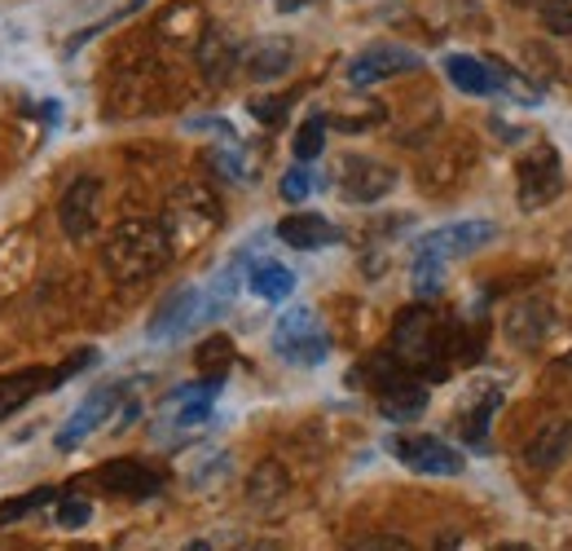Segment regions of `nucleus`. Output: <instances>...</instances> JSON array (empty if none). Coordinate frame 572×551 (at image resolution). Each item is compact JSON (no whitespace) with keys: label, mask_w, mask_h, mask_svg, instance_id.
<instances>
[{"label":"nucleus","mask_w":572,"mask_h":551,"mask_svg":"<svg viewBox=\"0 0 572 551\" xmlns=\"http://www.w3.org/2000/svg\"><path fill=\"white\" fill-rule=\"evenodd\" d=\"M392 358H401L410 371H419L423 380L441 384L449 380L454 367V340L449 327L441 322V314L432 305H410L396 322H392Z\"/></svg>","instance_id":"1"},{"label":"nucleus","mask_w":572,"mask_h":551,"mask_svg":"<svg viewBox=\"0 0 572 551\" xmlns=\"http://www.w3.org/2000/svg\"><path fill=\"white\" fill-rule=\"evenodd\" d=\"M168 256H172V243H168L163 225L159 221H141V216L137 221H119L106 234V243H102V265L124 287H137V283L155 278L168 265Z\"/></svg>","instance_id":"2"},{"label":"nucleus","mask_w":572,"mask_h":551,"mask_svg":"<svg viewBox=\"0 0 572 551\" xmlns=\"http://www.w3.org/2000/svg\"><path fill=\"white\" fill-rule=\"evenodd\" d=\"M225 212H221V199L203 186H181L168 208H163V234L172 243V252H190V247H203L216 230H221Z\"/></svg>","instance_id":"3"},{"label":"nucleus","mask_w":572,"mask_h":551,"mask_svg":"<svg viewBox=\"0 0 572 551\" xmlns=\"http://www.w3.org/2000/svg\"><path fill=\"white\" fill-rule=\"evenodd\" d=\"M274 353L290 367H321L330 358V336L321 327V318L308 305L286 309L274 327Z\"/></svg>","instance_id":"4"},{"label":"nucleus","mask_w":572,"mask_h":551,"mask_svg":"<svg viewBox=\"0 0 572 551\" xmlns=\"http://www.w3.org/2000/svg\"><path fill=\"white\" fill-rule=\"evenodd\" d=\"M199 322H212V305H208V292L203 287H190L186 283V287H177V292L163 296V305L146 322V336L159 340V345H168V340L190 336Z\"/></svg>","instance_id":"5"},{"label":"nucleus","mask_w":572,"mask_h":551,"mask_svg":"<svg viewBox=\"0 0 572 551\" xmlns=\"http://www.w3.org/2000/svg\"><path fill=\"white\" fill-rule=\"evenodd\" d=\"M388 451H392V459H396L401 468H410V473H419V477H458V473L467 468V459H463L449 442H441V437H432V433L392 437Z\"/></svg>","instance_id":"6"},{"label":"nucleus","mask_w":572,"mask_h":551,"mask_svg":"<svg viewBox=\"0 0 572 551\" xmlns=\"http://www.w3.org/2000/svg\"><path fill=\"white\" fill-rule=\"evenodd\" d=\"M564 190V163H560V150L555 146H538L520 159V172H516V199L525 212H538L547 208L551 199H560Z\"/></svg>","instance_id":"7"},{"label":"nucleus","mask_w":572,"mask_h":551,"mask_svg":"<svg viewBox=\"0 0 572 551\" xmlns=\"http://www.w3.org/2000/svg\"><path fill=\"white\" fill-rule=\"evenodd\" d=\"M494 234H498V225L494 221H476V216H467V221H449V225H441V230H432V234H423L419 243H414V256H436V261H463V256H472V252H480L485 243H494Z\"/></svg>","instance_id":"8"},{"label":"nucleus","mask_w":572,"mask_h":551,"mask_svg":"<svg viewBox=\"0 0 572 551\" xmlns=\"http://www.w3.org/2000/svg\"><path fill=\"white\" fill-rule=\"evenodd\" d=\"M225 389V380H199V384H181L163 398V411H159V428L163 433H190V428H203L212 420V402L216 393Z\"/></svg>","instance_id":"9"},{"label":"nucleus","mask_w":572,"mask_h":551,"mask_svg":"<svg viewBox=\"0 0 572 551\" xmlns=\"http://www.w3.org/2000/svg\"><path fill=\"white\" fill-rule=\"evenodd\" d=\"M419 66H423V57L414 49H405V44H370L348 62V84L352 88H374V84L396 80V75L419 71Z\"/></svg>","instance_id":"10"},{"label":"nucleus","mask_w":572,"mask_h":551,"mask_svg":"<svg viewBox=\"0 0 572 551\" xmlns=\"http://www.w3.org/2000/svg\"><path fill=\"white\" fill-rule=\"evenodd\" d=\"M119 406H124V389H119V384L93 389V393H88V398L75 406V415H71V420L57 428L53 446H57L62 455H66V451H75V446H84V442H88V437H93V433H97V428H102V424H106V420H110Z\"/></svg>","instance_id":"11"},{"label":"nucleus","mask_w":572,"mask_h":551,"mask_svg":"<svg viewBox=\"0 0 572 551\" xmlns=\"http://www.w3.org/2000/svg\"><path fill=\"white\" fill-rule=\"evenodd\" d=\"M335 186L348 203H379L392 186H396V172L379 159H366V155H348L339 159V172H335Z\"/></svg>","instance_id":"12"},{"label":"nucleus","mask_w":572,"mask_h":551,"mask_svg":"<svg viewBox=\"0 0 572 551\" xmlns=\"http://www.w3.org/2000/svg\"><path fill=\"white\" fill-rule=\"evenodd\" d=\"M57 221L66 239H93L97 221H102V181L97 177H75L57 203Z\"/></svg>","instance_id":"13"},{"label":"nucleus","mask_w":572,"mask_h":551,"mask_svg":"<svg viewBox=\"0 0 572 551\" xmlns=\"http://www.w3.org/2000/svg\"><path fill=\"white\" fill-rule=\"evenodd\" d=\"M445 75L467 97H494V93L507 88V71L485 62V57H472V53H449L445 57Z\"/></svg>","instance_id":"14"},{"label":"nucleus","mask_w":572,"mask_h":551,"mask_svg":"<svg viewBox=\"0 0 572 551\" xmlns=\"http://www.w3.org/2000/svg\"><path fill=\"white\" fill-rule=\"evenodd\" d=\"M97 481H102V490H110L119 499H150V495L163 490L159 473L141 459H110V464L97 468Z\"/></svg>","instance_id":"15"},{"label":"nucleus","mask_w":572,"mask_h":551,"mask_svg":"<svg viewBox=\"0 0 572 551\" xmlns=\"http://www.w3.org/2000/svg\"><path fill=\"white\" fill-rule=\"evenodd\" d=\"M374 398H379L383 420H392V424H414V420L427 411V384H423V380H414V371L396 375V380H392V384H383Z\"/></svg>","instance_id":"16"},{"label":"nucleus","mask_w":572,"mask_h":551,"mask_svg":"<svg viewBox=\"0 0 572 551\" xmlns=\"http://www.w3.org/2000/svg\"><path fill=\"white\" fill-rule=\"evenodd\" d=\"M278 239L295 252H321V247L339 243V230L321 212H290L278 221Z\"/></svg>","instance_id":"17"},{"label":"nucleus","mask_w":572,"mask_h":551,"mask_svg":"<svg viewBox=\"0 0 572 551\" xmlns=\"http://www.w3.org/2000/svg\"><path fill=\"white\" fill-rule=\"evenodd\" d=\"M243 66H247V75L261 80V84L283 80L286 71L295 66V44H290L286 35H265V40H256V44L243 53Z\"/></svg>","instance_id":"18"},{"label":"nucleus","mask_w":572,"mask_h":551,"mask_svg":"<svg viewBox=\"0 0 572 551\" xmlns=\"http://www.w3.org/2000/svg\"><path fill=\"white\" fill-rule=\"evenodd\" d=\"M569 455H572V420H555V424H547V428L525 446V464H529V468H538V473L560 468Z\"/></svg>","instance_id":"19"},{"label":"nucleus","mask_w":572,"mask_h":551,"mask_svg":"<svg viewBox=\"0 0 572 551\" xmlns=\"http://www.w3.org/2000/svg\"><path fill=\"white\" fill-rule=\"evenodd\" d=\"M194 53H199V71H203L212 84H225V80L234 75L239 57H243V53H239V44H234V40H230L221 27H208Z\"/></svg>","instance_id":"20"},{"label":"nucleus","mask_w":572,"mask_h":551,"mask_svg":"<svg viewBox=\"0 0 572 551\" xmlns=\"http://www.w3.org/2000/svg\"><path fill=\"white\" fill-rule=\"evenodd\" d=\"M551 322H555L551 305H542V300H520V305L507 314V336H511L520 349H538V345L547 340Z\"/></svg>","instance_id":"21"},{"label":"nucleus","mask_w":572,"mask_h":551,"mask_svg":"<svg viewBox=\"0 0 572 551\" xmlns=\"http://www.w3.org/2000/svg\"><path fill=\"white\" fill-rule=\"evenodd\" d=\"M203 31H208V18H203V9L194 0H177V4H168L159 13V35L172 40V44H194L199 49Z\"/></svg>","instance_id":"22"},{"label":"nucleus","mask_w":572,"mask_h":551,"mask_svg":"<svg viewBox=\"0 0 572 551\" xmlns=\"http://www.w3.org/2000/svg\"><path fill=\"white\" fill-rule=\"evenodd\" d=\"M247 283H252V292L261 300L283 305V300H290V292H295V269H286L283 261H256L247 269Z\"/></svg>","instance_id":"23"},{"label":"nucleus","mask_w":572,"mask_h":551,"mask_svg":"<svg viewBox=\"0 0 572 551\" xmlns=\"http://www.w3.org/2000/svg\"><path fill=\"white\" fill-rule=\"evenodd\" d=\"M44 384H49V371H13V375H0V424L13 415V411H22L35 393H44Z\"/></svg>","instance_id":"24"},{"label":"nucleus","mask_w":572,"mask_h":551,"mask_svg":"<svg viewBox=\"0 0 572 551\" xmlns=\"http://www.w3.org/2000/svg\"><path fill=\"white\" fill-rule=\"evenodd\" d=\"M286 495H290L286 468L283 464H274V459H265V464L252 473V481H247V499H252L256 508H278Z\"/></svg>","instance_id":"25"},{"label":"nucleus","mask_w":572,"mask_h":551,"mask_svg":"<svg viewBox=\"0 0 572 551\" xmlns=\"http://www.w3.org/2000/svg\"><path fill=\"white\" fill-rule=\"evenodd\" d=\"M498 402H502V393L498 389H489L467 415H463V424H458V433H463V442L472 446V451H485L489 446V424H494V411H498Z\"/></svg>","instance_id":"26"},{"label":"nucleus","mask_w":572,"mask_h":551,"mask_svg":"<svg viewBox=\"0 0 572 551\" xmlns=\"http://www.w3.org/2000/svg\"><path fill=\"white\" fill-rule=\"evenodd\" d=\"M194 367H199V375H208V380H225V371L234 367V340H230V336H208V340L194 349Z\"/></svg>","instance_id":"27"},{"label":"nucleus","mask_w":572,"mask_h":551,"mask_svg":"<svg viewBox=\"0 0 572 551\" xmlns=\"http://www.w3.org/2000/svg\"><path fill=\"white\" fill-rule=\"evenodd\" d=\"M57 490L53 486H40V490H27V495H18V499H4L0 504V526H13V521H27L31 512H49V508H57Z\"/></svg>","instance_id":"28"},{"label":"nucleus","mask_w":572,"mask_h":551,"mask_svg":"<svg viewBox=\"0 0 572 551\" xmlns=\"http://www.w3.org/2000/svg\"><path fill=\"white\" fill-rule=\"evenodd\" d=\"M321 150H326V115H308V119L295 128V163L308 168Z\"/></svg>","instance_id":"29"},{"label":"nucleus","mask_w":572,"mask_h":551,"mask_svg":"<svg viewBox=\"0 0 572 551\" xmlns=\"http://www.w3.org/2000/svg\"><path fill=\"white\" fill-rule=\"evenodd\" d=\"M208 163H212V172L216 177H225V181H247L252 177V168H247V155L230 141V146H216V150H208Z\"/></svg>","instance_id":"30"},{"label":"nucleus","mask_w":572,"mask_h":551,"mask_svg":"<svg viewBox=\"0 0 572 551\" xmlns=\"http://www.w3.org/2000/svg\"><path fill=\"white\" fill-rule=\"evenodd\" d=\"M410 283H414V292H419V296H436V292H441V283H445V261H436V256H414V265H410Z\"/></svg>","instance_id":"31"},{"label":"nucleus","mask_w":572,"mask_h":551,"mask_svg":"<svg viewBox=\"0 0 572 551\" xmlns=\"http://www.w3.org/2000/svg\"><path fill=\"white\" fill-rule=\"evenodd\" d=\"M53 521H57L62 530H84V526L93 521V504H88L84 495H62L57 508H53Z\"/></svg>","instance_id":"32"},{"label":"nucleus","mask_w":572,"mask_h":551,"mask_svg":"<svg viewBox=\"0 0 572 551\" xmlns=\"http://www.w3.org/2000/svg\"><path fill=\"white\" fill-rule=\"evenodd\" d=\"M542 27L551 35H572V0H547L542 4Z\"/></svg>","instance_id":"33"},{"label":"nucleus","mask_w":572,"mask_h":551,"mask_svg":"<svg viewBox=\"0 0 572 551\" xmlns=\"http://www.w3.org/2000/svg\"><path fill=\"white\" fill-rule=\"evenodd\" d=\"M93 362H97V353H93V349H84V353H71V358H66L57 371H49V384H44V389H62L66 380H75V375H80L84 367H93Z\"/></svg>","instance_id":"34"},{"label":"nucleus","mask_w":572,"mask_h":551,"mask_svg":"<svg viewBox=\"0 0 572 551\" xmlns=\"http://www.w3.org/2000/svg\"><path fill=\"white\" fill-rule=\"evenodd\" d=\"M278 190H283L286 203H299V199H308V194H313V172H308L304 163H295V168H290V172L283 177V186H278Z\"/></svg>","instance_id":"35"},{"label":"nucleus","mask_w":572,"mask_h":551,"mask_svg":"<svg viewBox=\"0 0 572 551\" xmlns=\"http://www.w3.org/2000/svg\"><path fill=\"white\" fill-rule=\"evenodd\" d=\"M348 551H419L410 539H396V534H370L361 543H352Z\"/></svg>","instance_id":"36"},{"label":"nucleus","mask_w":572,"mask_h":551,"mask_svg":"<svg viewBox=\"0 0 572 551\" xmlns=\"http://www.w3.org/2000/svg\"><path fill=\"white\" fill-rule=\"evenodd\" d=\"M252 115L265 119V124H278L286 115V97H278V102H252Z\"/></svg>","instance_id":"37"},{"label":"nucleus","mask_w":572,"mask_h":551,"mask_svg":"<svg viewBox=\"0 0 572 551\" xmlns=\"http://www.w3.org/2000/svg\"><path fill=\"white\" fill-rule=\"evenodd\" d=\"M551 367H555V371H564V375H572V345H569V353H560Z\"/></svg>","instance_id":"38"},{"label":"nucleus","mask_w":572,"mask_h":551,"mask_svg":"<svg viewBox=\"0 0 572 551\" xmlns=\"http://www.w3.org/2000/svg\"><path fill=\"white\" fill-rule=\"evenodd\" d=\"M274 4H278V9H283V13H295V9H308V4H313V0H274Z\"/></svg>","instance_id":"39"},{"label":"nucleus","mask_w":572,"mask_h":551,"mask_svg":"<svg viewBox=\"0 0 572 551\" xmlns=\"http://www.w3.org/2000/svg\"><path fill=\"white\" fill-rule=\"evenodd\" d=\"M181 551H212V543H208V539H194V543H186Z\"/></svg>","instance_id":"40"},{"label":"nucleus","mask_w":572,"mask_h":551,"mask_svg":"<svg viewBox=\"0 0 572 551\" xmlns=\"http://www.w3.org/2000/svg\"><path fill=\"white\" fill-rule=\"evenodd\" d=\"M494 551H533L529 543H502V548H494Z\"/></svg>","instance_id":"41"}]
</instances>
